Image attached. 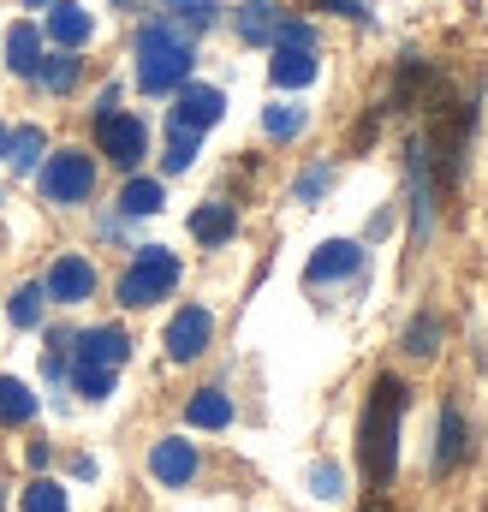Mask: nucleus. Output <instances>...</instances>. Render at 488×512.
I'll return each mask as SVG.
<instances>
[{
    "label": "nucleus",
    "mask_w": 488,
    "mask_h": 512,
    "mask_svg": "<svg viewBox=\"0 0 488 512\" xmlns=\"http://www.w3.org/2000/svg\"><path fill=\"white\" fill-rule=\"evenodd\" d=\"M405 405H411V393H405V382H399V376H381V382L369 387L364 429H358V459H364V477L375 483V489H387V483H393Z\"/></svg>",
    "instance_id": "obj_1"
},
{
    "label": "nucleus",
    "mask_w": 488,
    "mask_h": 512,
    "mask_svg": "<svg viewBox=\"0 0 488 512\" xmlns=\"http://www.w3.org/2000/svg\"><path fill=\"white\" fill-rule=\"evenodd\" d=\"M185 78H191V30L173 24V18L143 24V36H137V90L167 96V90H185Z\"/></svg>",
    "instance_id": "obj_2"
},
{
    "label": "nucleus",
    "mask_w": 488,
    "mask_h": 512,
    "mask_svg": "<svg viewBox=\"0 0 488 512\" xmlns=\"http://www.w3.org/2000/svg\"><path fill=\"white\" fill-rule=\"evenodd\" d=\"M173 286H179V256L167 251V245H143V251H137V262L120 274V304L143 310V304L167 298Z\"/></svg>",
    "instance_id": "obj_3"
},
{
    "label": "nucleus",
    "mask_w": 488,
    "mask_h": 512,
    "mask_svg": "<svg viewBox=\"0 0 488 512\" xmlns=\"http://www.w3.org/2000/svg\"><path fill=\"white\" fill-rule=\"evenodd\" d=\"M96 191V161L84 149H60L42 161V197L48 203H84Z\"/></svg>",
    "instance_id": "obj_4"
},
{
    "label": "nucleus",
    "mask_w": 488,
    "mask_h": 512,
    "mask_svg": "<svg viewBox=\"0 0 488 512\" xmlns=\"http://www.w3.org/2000/svg\"><path fill=\"white\" fill-rule=\"evenodd\" d=\"M96 143H102V155H108V161L137 167V161H143V149H149V131H143L137 114H108V120H96Z\"/></svg>",
    "instance_id": "obj_5"
},
{
    "label": "nucleus",
    "mask_w": 488,
    "mask_h": 512,
    "mask_svg": "<svg viewBox=\"0 0 488 512\" xmlns=\"http://www.w3.org/2000/svg\"><path fill=\"white\" fill-rule=\"evenodd\" d=\"M209 334H215V316H209L203 304H185V310L167 322V358H173V364H191V358H203Z\"/></svg>",
    "instance_id": "obj_6"
},
{
    "label": "nucleus",
    "mask_w": 488,
    "mask_h": 512,
    "mask_svg": "<svg viewBox=\"0 0 488 512\" xmlns=\"http://www.w3.org/2000/svg\"><path fill=\"white\" fill-rule=\"evenodd\" d=\"M125 358H131L125 328H90V334L72 340V364H84V370H108V376H114Z\"/></svg>",
    "instance_id": "obj_7"
},
{
    "label": "nucleus",
    "mask_w": 488,
    "mask_h": 512,
    "mask_svg": "<svg viewBox=\"0 0 488 512\" xmlns=\"http://www.w3.org/2000/svg\"><path fill=\"white\" fill-rule=\"evenodd\" d=\"M221 114H227V96L215 84H185L173 102V131H209Z\"/></svg>",
    "instance_id": "obj_8"
},
{
    "label": "nucleus",
    "mask_w": 488,
    "mask_h": 512,
    "mask_svg": "<svg viewBox=\"0 0 488 512\" xmlns=\"http://www.w3.org/2000/svg\"><path fill=\"white\" fill-rule=\"evenodd\" d=\"M42 292H48L54 304H84V298L96 292V268H90L84 256H60V262L48 268V280H42Z\"/></svg>",
    "instance_id": "obj_9"
},
{
    "label": "nucleus",
    "mask_w": 488,
    "mask_h": 512,
    "mask_svg": "<svg viewBox=\"0 0 488 512\" xmlns=\"http://www.w3.org/2000/svg\"><path fill=\"white\" fill-rule=\"evenodd\" d=\"M149 471H155V483H167V489H185V483L197 477V447H191V441H179V435H167V441H155V453H149Z\"/></svg>",
    "instance_id": "obj_10"
},
{
    "label": "nucleus",
    "mask_w": 488,
    "mask_h": 512,
    "mask_svg": "<svg viewBox=\"0 0 488 512\" xmlns=\"http://www.w3.org/2000/svg\"><path fill=\"white\" fill-rule=\"evenodd\" d=\"M358 262H364V245H352V239H328L322 251L310 256L304 280H310V286H322V280H346V274H358Z\"/></svg>",
    "instance_id": "obj_11"
},
{
    "label": "nucleus",
    "mask_w": 488,
    "mask_h": 512,
    "mask_svg": "<svg viewBox=\"0 0 488 512\" xmlns=\"http://www.w3.org/2000/svg\"><path fill=\"white\" fill-rule=\"evenodd\" d=\"M268 78H274L280 90H304V84H316V54H310V48H274Z\"/></svg>",
    "instance_id": "obj_12"
},
{
    "label": "nucleus",
    "mask_w": 488,
    "mask_h": 512,
    "mask_svg": "<svg viewBox=\"0 0 488 512\" xmlns=\"http://www.w3.org/2000/svg\"><path fill=\"white\" fill-rule=\"evenodd\" d=\"M90 12L78 6V0H54V12H48V36L60 42V48H78V42H90Z\"/></svg>",
    "instance_id": "obj_13"
},
{
    "label": "nucleus",
    "mask_w": 488,
    "mask_h": 512,
    "mask_svg": "<svg viewBox=\"0 0 488 512\" xmlns=\"http://www.w3.org/2000/svg\"><path fill=\"white\" fill-rule=\"evenodd\" d=\"M6 60H12L18 78H36L42 72V36H36V24H12L6 30Z\"/></svg>",
    "instance_id": "obj_14"
},
{
    "label": "nucleus",
    "mask_w": 488,
    "mask_h": 512,
    "mask_svg": "<svg viewBox=\"0 0 488 512\" xmlns=\"http://www.w3.org/2000/svg\"><path fill=\"white\" fill-rule=\"evenodd\" d=\"M185 423H197V429H227V423H233V399H227L221 387H197L191 405H185Z\"/></svg>",
    "instance_id": "obj_15"
},
{
    "label": "nucleus",
    "mask_w": 488,
    "mask_h": 512,
    "mask_svg": "<svg viewBox=\"0 0 488 512\" xmlns=\"http://www.w3.org/2000/svg\"><path fill=\"white\" fill-rule=\"evenodd\" d=\"M280 18H286V12H280L274 0H244L239 6V36L244 42H274V36H280Z\"/></svg>",
    "instance_id": "obj_16"
},
{
    "label": "nucleus",
    "mask_w": 488,
    "mask_h": 512,
    "mask_svg": "<svg viewBox=\"0 0 488 512\" xmlns=\"http://www.w3.org/2000/svg\"><path fill=\"white\" fill-rule=\"evenodd\" d=\"M233 227H239L233 203H203V209L191 215V239H197V245H221V239H233Z\"/></svg>",
    "instance_id": "obj_17"
},
{
    "label": "nucleus",
    "mask_w": 488,
    "mask_h": 512,
    "mask_svg": "<svg viewBox=\"0 0 488 512\" xmlns=\"http://www.w3.org/2000/svg\"><path fill=\"white\" fill-rule=\"evenodd\" d=\"M42 149H48L42 126L12 131V137H6V161H12V173H36V167H42Z\"/></svg>",
    "instance_id": "obj_18"
},
{
    "label": "nucleus",
    "mask_w": 488,
    "mask_h": 512,
    "mask_svg": "<svg viewBox=\"0 0 488 512\" xmlns=\"http://www.w3.org/2000/svg\"><path fill=\"white\" fill-rule=\"evenodd\" d=\"M459 459H465V417L447 405V411H441V447H435V471H453Z\"/></svg>",
    "instance_id": "obj_19"
},
{
    "label": "nucleus",
    "mask_w": 488,
    "mask_h": 512,
    "mask_svg": "<svg viewBox=\"0 0 488 512\" xmlns=\"http://www.w3.org/2000/svg\"><path fill=\"white\" fill-rule=\"evenodd\" d=\"M30 411H36V393L12 376H0V423H24Z\"/></svg>",
    "instance_id": "obj_20"
},
{
    "label": "nucleus",
    "mask_w": 488,
    "mask_h": 512,
    "mask_svg": "<svg viewBox=\"0 0 488 512\" xmlns=\"http://www.w3.org/2000/svg\"><path fill=\"white\" fill-rule=\"evenodd\" d=\"M36 78H42L54 96H66V90H78V60H72V54H48Z\"/></svg>",
    "instance_id": "obj_21"
},
{
    "label": "nucleus",
    "mask_w": 488,
    "mask_h": 512,
    "mask_svg": "<svg viewBox=\"0 0 488 512\" xmlns=\"http://www.w3.org/2000/svg\"><path fill=\"white\" fill-rule=\"evenodd\" d=\"M42 298H48L42 286H18V292L6 298V316H12L18 328H36V322H42Z\"/></svg>",
    "instance_id": "obj_22"
},
{
    "label": "nucleus",
    "mask_w": 488,
    "mask_h": 512,
    "mask_svg": "<svg viewBox=\"0 0 488 512\" xmlns=\"http://www.w3.org/2000/svg\"><path fill=\"white\" fill-rule=\"evenodd\" d=\"M120 209L125 215H155V209H161V185H155V179H131L120 191Z\"/></svg>",
    "instance_id": "obj_23"
},
{
    "label": "nucleus",
    "mask_w": 488,
    "mask_h": 512,
    "mask_svg": "<svg viewBox=\"0 0 488 512\" xmlns=\"http://www.w3.org/2000/svg\"><path fill=\"white\" fill-rule=\"evenodd\" d=\"M262 131H268V137H298V131H304V108H292V102L262 108Z\"/></svg>",
    "instance_id": "obj_24"
},
{
    "label": "nucleus",
    "mask_w": 488,
    "mask_h": 512,
    "mask_svg": "<svg viewBox=\"0 0 488 512\" xmlns=\"http://www.w3.org/2000/svg\"><path fill=\"white\" fill-rule=\"evenodd\" d=\"M24 512H72V507H66V489H60V483L36 477V483L24 489Z\"/></svg>",
    "instance_id": "obj_25"
},
{
    "label": "nucleus",
    "mask_w": 488,
    "mask_h": 512,
    "mask_svg": "<svg viewBox=\"0 0 488 512\" xmlns=\"http://www.w3.org/2000/svg\"><path fill=\"white\" fill-rule=\"evenodd\" d=\"M191 161H197V131H173V137H167V155H161V167H167V173H185Z\"/></svg>",
    "instance_id": "obj_26"
},
{
    "label": "nucleus",
    "mask_w": 488,
    "mask_h": 512,
    "mask_svg": "<svg viewBox=\"0 0 488 512\" xmlns=\"http://www.w3.org/2000/svg\"><path fill=\"white\" fill-rule=\"evenodd\" d=\"M435 340H441V322H435V316H423V322H411L405 352H411V358H435Z\"/></svg>",
    "instance_id": "obj_27"
},
{
    "label": "nucleus",
    "mask_w": 488,
    "mask_h": 512,
    "mask_svg": "<svg viewBox=\"0 0 488 512\" xmlns=\"http://www.w3.org/2000/svg\"><path fill=\"white\" fill-rule=\"evenodd\" d=\"M72 387H78L84 399H108V393H114V376H108V370H84V364H72Z\"/></svg>",
    "instance_id": "obj_28"
},
{
    "label": "nucleus",
    "mask_w": 488,
    "mask_h": 512,
    "mask_svg": "<svg viewBox=\"0 0 488 512\" xmlns=\"http://www.w3.org/2000/svg\"><path fill=\"white\" fill-rule=\"evenodd\" d=\"M280 48H310L316 54V30L304 24V18H280V36H274Z\"/></svg>",
    "instance_id": "obj_29"
},
{
    "label": "nucleus",
    "mask_w": 488,
    "mask_h": 512,
    "mask_svg": "<svg viewBox=\"0 0 488 512\" xmlns=\"http://www.w3.org/2000/svg\"><path fill=\"white\" fill-rule=\"evenodd\" d=\"M328 185H334V167H310V173L298 179V203H316Z\"/></svg>",
    "instance_id": "obj_30"
},
{
    "label": "nucleus",
    "mask_w": 488,
    "mask_h": 512,
    "mask_svg": "<svg viewBox=\"0 0 488 512\" xmlns=\"http://www.w3.org/2000/svg\"><path fill=\"white\" fill-rule=\"evenodd\" d=\"M310 489H316L322 501H328V495H340V471H334V465H316V471H310Z\"/></svg>",
    "instance_id": "obj_31"
},
{
    "label": "nucleus",
    "mask_w": 488,
    "mask_h": 512,
    "mask_svg": "<svg viewBox=\"0 0 488 512\" xmlns=\"http://www.w3.org/2000/svg\"><path fill=\"white\" fill-rule=\"evenodd\" d=\"M334 12H346V18H369V0H328Z\"/></svg>",
    "instance_id": "obj_32"
},
{
    "label": "nucleus",
    "mask_w": 488,
    "mask_h": 512,
    "mask_svg": "<svg viewBox=\"0 0 488 512\" xmlns=\"http://www.w3.org/2000/svg\"><path fill=\"white\" fill-rule=\"evenodd\" d=\"M364 512H393V507H387V501H369V507Z\"/></svg>",
    "instance_id": "obj_33"
},
{
    "label": "nucleus",
    "mask_w": 488,
    "mask_h": 512,
    "mask_svg": "<svg viewBox=\"0 0 488 512\" xmlns=\"http://www.w3.org/2000/svg\"><path fill=\"white\" fill-rule=\"evenodd\" d=\"M6 137H12V131H6V126H0V155H6Z\"/></svg>",
    "instance_id": "obj_34"
},
{
    "label": "nucleus",
    "mask_w": 488,
    "mask_h": 512,
    "mask_svg": "<svg viewBox=\"0 0 488 512\" xmlns=\"http://www.w3.org/2000/svg\"><path fill=\"white\" fill-rule=\"evenodd\" d=\"M24 6H54V0H24Z\"/></svg>",
    "instance_id": "obj_35"
},
{
    "label": "nucleus",
    "mask_w": 488,
    "mask_h": 512,
    "mask_svg": "<svg viewBox=\"0 0 488 512\" xmlns=\"http://www.w3.org/2000/svg\"><path fill=\"white\" fill-rule=\"evenodd\" d=\"M0 507H6V495H0Z\"/></svg>",
    "instance_id": "obj_36"
}]
</instances>
